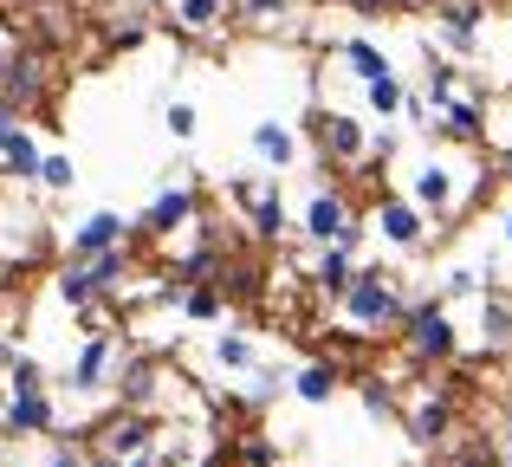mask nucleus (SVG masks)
<instances>
[{
  "instance_id": "nucleus-27",
  "label": "nucleus",
  "mask_w": 512,
  "mask_h": 467,
  "mask_svg": "<svg viewBox=\"0 0 512 467\" xmlns=\"http://www.w3.org/2000/svg\"><path fill=\"white\" fill-rule=\"evenodd\" d=\"M240 461H247V467H273V461H279V442H266V435H247V442H240Z\"/></svg>"
},
{
  "instance_id": "nucleus-31",
  "label": "nucleus",
  "mask_w": 512,
  "mask_h": 467,
  "mask_svg": "<svg viewBox=\"0 0 512 467\" xmlns=\"http://www.w3.org/2000/svg\"><path fill=\"white\" fill-rule=\"evenodd\" d=\"M46 467H85V455H78V448H65V442H59V448H52V461H46Z\"/></svg>"
},
{
  "instance_id": "nucleus-9",
  "label": "nucleus",
  "mask_w": 512,
  "mask_h": 467,
  "mask_svg": "<svg viewBox=\"0 0 512 467\" xmlns=\"http://www.w3.org/2000/svg\"><path fill=\"white\" fill-rule=\"evenodd\" d=\"M318 143H325V156H338V163H363V156H370V137H363L357 117H325Z\"/></svg>"
},
{
  "instance_id": "nucleus-6",
  "label": "nucleus",
  "mask_w": 512,
  "mask_h": 467,
  "mask_svg": "<svg viewBox=\"0 0 512 467\" xmlns=\"http://www.w3.org/2000/svg\"><path fill=\"white\" fill-rule=\"evenodd\" d=\"M350 221V202L338 189H312V202H305V240H318V247H331V240L344 234Z\"/></svg>"
},
{
  "instance_id": "nucleus-1",
  "label": "nucleus",
  "mask_w": 512,
  "mask_h": 467,
  "mask_svg": "<svg viewBox=\"0 0 512 467\" xmlns=\"http://www.w3.org/2000/svg\"><path fill=\"white\" fill-rule=\"evenodd\" d=\"M344 312H350V325H389V318H402V299H396V286H389L383 273H357L344 286Z\"/></svg>"
},
{
  "instance_id": "nucleus-33",
  "label": "nucleus",
  "mask_w": 512,
  "mask_h": 467,
  "mask_svg": "<svg viewBox=\"0 0 512 467\" xmlns=\"http://www.w3.org/2000/svg\"><path fill=\"white\" fill-rule=\"evenodd\" d=\"M130 467H163V455H150V448H137V455H130Z\"/></svg>"
},
{
  "instance_id": "nucleus-8",
  "label": "nucleus",
  "mask_w": 512,
  "mask_h": 467,
  "mask_svg": "<svg viewBox=\"0 0 512 467\" xmlns=\"http://www.w3.org/2000/svg\"><path fill=\"white\" fill-rule=\"evenodd\" d=\"M52 429V396L39 390H7V435H46Z\"/></svg>"
},
{
  "instance_id": "nucleus-15",
  "label": "nucleus",
  "mask_w": 512,
  "mask_h": 467,
  "mask_svg": "<svg viewBox=\"0 0 512 467\" xmlns=\"http://www.w3.org/2000/svg\"><path fill=\"white\" fill-rule=\"evenodd\" d=\"M253 156H260V163H273V169H286L292 156H299V143H292L286 124H253Z\"/></svg>"
},
{
  "instance_id": "nucleus-19",
  "label": "nucleus",
  "mask_w": 512,
  "mask_h": 467,
  "mask_svg": "<svg viewBox=\"0 0 512 467\" xmlns=\"http://www.w3.org/2000/svg\"><path fill=\"white\" fill-rule=\"evenodd\" d=\"M344 65H350V72L363 78V85H370V78H383V72H396V65H389L383 52L370 46V39H344Z\"/></svg>"
},
{
  "instance_id": "nucleus-20",
  "label": "nucleus",
  "mask_w": 512,
  "mask_h": 467,
  "mask_svg": "<svg viewBox=\"0 0 512 467\" xmlns=\"http://www.w3.org/2000/svg\"><path fill=\"white\" fill-rule=\"evenodd\" d=\"M59 299L72 305V312H78V305H91V299H98V279H91V266H85V260H78V266H65V273H59Z\"/></svg>"
},
{
  "instance_id": "nucleus-4",
  "label": "nucleus",
  "mask_w": 512,
  "mask_h": 467,
  "mask_svg": "<svg viewBox=\"0 0 512 467\" xmlns=\"http://www.w3.org/2000/svg\"><path fill=\"white\" fill-rule=\"evenodd\" d=\"M376 234H383L389 247H422L428 215L409 202V195H383V208H376Z\"/></svg>"
},
{
  "instance_id": "nucleus-29",
  "label": "nucleus",
  "mask_w": 512,
  "mask_h": 467,
  "mask_svg": "<svg viewBox=\"0 0 512 467\" xmlns=\"http://www.w3.org/2000/svg\"><path fill=\"white\" fill-rule=\"evenodd\" d=\"M487 331L493 338H512V305L506 299H487Z\"/></svg>"
},
{
  "instance_id": "nucleus-11",
  "label": "nucleus",
  "mask_w": 512,
  "mask_h": 467,
  "mask_svg": "<svg viewBox=\"0 0 512 467\" xmlns=\"http://www.w3.org/2000/svg\"><path fill=\"white\" fill-rule=\"evenodd\" d=\"M111 331H91L85 338V351H78V364H72V390H98L104 383V370H111Z\"/></svg>"
},
{
  "instance_id": "nucleus-38",
  "label": "nucleus",
  "mask_w": 512,
  "mask_h": 467,
  "mask_svg": "<svg viewBox=\"0 0 512 467\" xmlns=\"http://www.w3.org/2000/svg\"><path fill=\"white\" fill-rule=\"evenodd\" d=\"M506 467H512V461H506Z\"/></svg>"
},
{
  "instance_id": "nucleus-21",
  "label": "nucleus",
  "mask_w": 512,
  "mask_h": 467,
  "mask_svg": "<svg viewBox=\"0 0 512 467\" xmlns=\"http://www.w3.org/2000/svg\"><path fill=\"white\" fill-rule=\"evenodd\" d=\"M441 124H448V137L474 143V137H480V104H461V98H448V104H441Z\"/></svg>"
},
{
  "instance_id": "nucleus-16",
  "label": "nucleus",
  "mask_w": 512,
  "mask_h": 467,
  "mask_svg": "<svg viewBox=\"0 0 512 467\" xmlns=\"http://www.w3.org/2000/svg\"><path fill=\"white\" fill-rule=\"evenodd\" d=\"M292 396H299V403H331V396H338V364H305L299 377H292Z\"/></svg>"
},
{
  "instance_id": "nucleus-18",
  "label": "nucleus",
  "mask_w": 512,
  "mask_h": 467,
  "mask_svg": "<svg viewBox=\"0 0 512 467\" xmlns=\"http://www.w3.org/2000/svg\"><path fill=\"white\" fill-rule=\"evenodd\" d=\"M409 429H415V442H441V435L454 429V409L441 403V396H428V403L415 409V422H409Z\"/></svg>"
},
{
  "instance_id": "nucleus-2",
  "label": "nucleus",
  "mask_w": 512,
  "mask_h": 467,
  "mask_svg": "<svg viewBox=\"0 0 512 467\" xmlns=\"http://www.w3.org/2000/svg\"><path fill=\"white\" fill-rule=\"evenodd\" d=\"M409 351L422 357V364H448L454 357V318L441 312V305H415L409 312Z\"/></svg>"
},
{
  "instance_id": "nucleus-25",
  "label": "nucleus",
  "mask_w": 512,
  "mask_h": 467,
  "mask_svg": "<svg viewBox=\"0 0 512 467\" xmlns=\"http://www.w3.org/2000/svg\"><path fill=\"white\" fill-rule=\"evenodd\" d=\"M33 182H46V189H72V182H78L72 156H39V176Z\"/></svg>"
},
{
  "instance_id": "nucleus-3",
  "label": "nucleus",
  "mask_w": 512,
  "mask_h": 467,
  "mask_svg": "<svg viewBox=\"0 0 512 467\" xmlns=\"http://www.w3.org/2000/svg\"><path fill=\"white\" fill-rule=\"evenodd\" d=\"M46 91V59L39 52H7L0 59V104H13V111L26 117V104Z\"/></svg>"
},
{
  "instance_id": "nucleus-22",
  "label": "nucleus",
  "mask_w": 512,
  "mask_h": 467,
  "mask_svg": "<svg viewBox=\"0 0 512 467\" xmlns=\"http://www.w3.org/2000/svg\"><path fill=\"white\" fill-rule=\"evenodd\" d=\"M363 98H370V111H376V117H396V111H402V78H396V72L370 78V85H363Z\"/></svg>"
},
{
  "instance_id": "nucleus-37",
  "label": "nucleus",
  "mask_w": 512,
  "mask_h": 467,
  "mask_svg": "<svg viewBox=\"0 0 512 467\" xmlns=\"http://www.w3.org/2000/svg\"><path fill=\"white\" fill-rule=\"evenodd\" d=\"M506 240H512V221H506Z\"/></svg>"
},
{
  "instance_id": "nucleus-14",
  "label": "nucleus",
  "mask_w": 512,
  "mask_h": 467,
  "mask_svg": "<svg viewBox=\"0 0 512 467\" xmlns=\"http://www.w3.org/2000/svg\"><path fill=\"white\" fill-rule=\"evenodd\" d=\"M169 13H175V26H182V33L201 39V33H214V26L227 20V0H175Z\"/></svg>"
},
{
  "instance_id": "nucleus-13",
  "label": "nucleus",
  "mask_w": 512,
  "mask_h": 467,
  "mask_svg": "<svg viewBox=\"0 0 512 467\" xmlns=\"http://www.w3.org/2000/svg\"><path fill=\"white\" fill-rule=\"evenodd\" d=\"M137 448H150V416H117L111 429H104V455L130 461Z\"/></svg>"
},
{
  "instance_id": "nucleus-36",
  "label": "nucleus",
  "mask_w": 512,
  "mask_h": 467,
  "mask_svg": "<svg viewBox=\"0 0 512 467\" xmlns=\"http://www.w3.org/2000/svg\"><path fill=\"white\" fill-rule=\"evenodd\" d=\"M150 7H175V0H150Z\"/></svg>"
},
{
  "instance_id": "nucleus-10",
  "label": "nucleus",
  "mask_w": 512,
  "mask_h": 467,
  "mask_svg": "<svg viewBox=\"0 0 512 467\" xmlns=\"http://www.w3.org/2000/svg\"><path fill=\"white\" fill-rule=\"evenodd\" d=\"M124 234H130V221H124V215H91V221H78V228H72V253L85 260V253L124 247Z\"/></svg>"
},
{
  "instance_id": "nucleus-17",
  "label": "nucleus",
  "mask_w": 512,
  "mask_h": 467,
  "mask_svg": "<svg viewBox=\"0 0 512 467\" xmlns=\"http://www.w3.org/2000/svg\"><path fill=\"white\" fill-rule=\"evenodd\" d=\"M350 279H357V260H350L344 247H325V260H318V292H325V299H344Z\"/></svg>"
},
{
  "instance_id": "nucleus-34",
  "label": "nucleus",
  "mask_w": 512,
  "mask_h": 467,
  "mask_svg": "<svg viewBox=\"0 0 512 467\" xmlns=\"http://www.w3.org/2000/svg\"><path fill=\"white\" fill-rule=\"evenodd\" d=\"M389 7H428V0H389Z\"/></svg>"
},
{
  "instance_id": "nucleus-23",
  "label": "nucleus",
  "mask_w": 512,
  "mask_h": 467,
  "mask_svg": "<svg viewBox=\"0 0 512 467\" xmlns=\"http://www.w3.org/2000/svg\"><path fill=\"white\" fill-rule=\"evenodd\" d=\"M117 383H124V403H150V383H156V370L150 364H143V357H137V364H124V377H117Z\"/></svg>"
},
{
  "instance_id": "nucleus-5",
  "label": "nucleus",
  "mask_w": 512,
  "mask_h": 467,
  "mask_svg": "<svg viewBox=\"0 0 512 467\" xmlns=\"http://www.w3.org/2000/svg\"><path fill=\"white\" fill-rule=\"evenodd\" d=\"M480 20H487V7L480 0H441V46L448 52H480Z\"/></svg>"
},
{
  "instance_id": "nucleus-28",
  "label": "nucleus",
  "mask_w": 512,
  "mask_h": 467,
  "mask_svg": "<svg viewBox=\"0 0 512 467\" xmlns=\"http://www.w3.org/2000/svg\"><path fill=\"white\" fill-rule=\"evenodd\" d=\"M169 137H195V104H169Z\"/></svg>"
},
{
  "instance_id": "nucleus-7",
  "label": "nucleus",
  "mask_w": 512,
  "mask_h": 467,
  "mask_svg": "<svg viewBox=\"0 0 512 467\" xmlns=\"http://www.w3.org/2000/svg\"><path fill=\"white\" fill-rule=\"evenodd\" d=\"M409 202L422 208V215H448L454 208V169L448 163H422L409 176Z\"/></svg>"
},
{
  "instance_id": "nucleus-35",
  "label": "nucleus",
  "mask_w": 512,
  "mask_h": 467,
  "mask_svg": "<svg viewBox=\"0 0 512 467\" xmlns=\"http://www.w3.org/2000/svg\"><path fill=\"white\" fill-rule=\"evenodd\" d=\"M7 52H13V46H7V33H0V59H7Z\"/></svg>"
},
{
  "instance_id": "nucleus-30",
  "label": "nucleus",
  "mask_w": 512,
  "mask_h": 467,
  "mask_svg": "<svg viewBox=\"0 0 512 467\" xmlns=\"http://www.w3.org/2000/svg\"><path fill=\"white\" fill-rule=\"evenodd\" d=\"M448 292H480V279L467 273V266H454V273H448Z\"/></svg>"
},
{
  "instance_id": "nucleus-24",
  "label": "nucleus",
  "mask_w": 512,
  "mask_h": 467,
  "mask_svg": "<svg viewBox=\"0 0 512 467\" xmlns=\"http://www.w3.org/2000/svg\"><path fill=\"white\" fill-rule=\"evenodd\" d=\"M214 357H221L227 370H253V364H260V351H253V338H221V344H214Z\"/></svg>"
},
{
  "instance_id": "nucleus-12",
  "label": "nucleus",
  "mask_w": 512,
  "mask_h": 467,
  "mask_svg": "<svg viewBox=\"0 0 512 467\" xmlns=\"http://www.w3.org/2000/svg\"><path fill=\"white\" fill-rule=\"evenodd\" d=\"M188 215H195V195H188V189H163L150 202V215H143V228H150V234H175Z\"/></svg>"
},
{
  "instance_id": "nucleus-26",
  "label": "nucleus",
  "mask_w": 512,
  "mask_h": 467,
  "mask_svg": "<svg viewBox=\"0 0 512 467\" xmlns=\"http://www.w3.org/2000/svg\"><path fill=\"white\" fill-rule=\"evenodd\" d=\"M182 312H188V318H214V312H221V292H214V286H201V279H195V286L182 292Z\"/></svg>"
},
{
  "instance_id": "nucleus-32",
  "label": "nucleus",
  "mask_w": 512,
  "mask_h": 467,
  "mask_svg": "<svg viewBox=\"0 0 512 467\" xmlns=\"http://www.w3.org/2000/svg\"><path fill=\"white\" fill-rule=\"evenodd\" d=\"M253 20H273V13H286V0H247Z\"/></svg>"
}]
</instances>
